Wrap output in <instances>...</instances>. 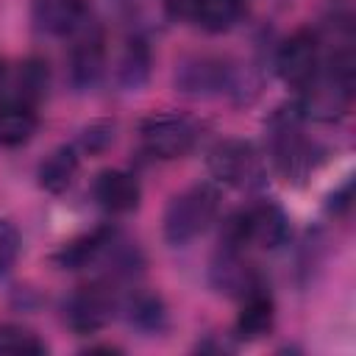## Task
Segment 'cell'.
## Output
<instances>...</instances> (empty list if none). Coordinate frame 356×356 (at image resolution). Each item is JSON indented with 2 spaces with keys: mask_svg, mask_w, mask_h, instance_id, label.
<instances>
[{
  "mask_svg": "<svg viewBox=\"0 0 356 356\" xmlns=\"http://www.w3.org/2000/svg\"><path fill=\"white\" fill-rule=\"evenodd\" d=\"M353 100V58L339 53L328 61L325 70H317L314 78L303 86L300 114L317 122H334L348 114Z\"/></svg>",
  "mask_w": 356,
  "mask_h": 356,
  "instance_id": "obj_1",
  "label": "cell"
},
{
  "mask_svg": "<svg viewBox=\"0 0 356 356\" xmlns=\"http://www.w3.org/2000/svg\"><path fill=\"white\" fill-rule=\"evenodd\" d=\"M220 195L209 184H195L175 195L164 211V239L170 245H186L200 236L217 217Z\"/></svg>",
  "mask_w": 356,
  "mask_h": 356,
  "instance_id": "obj_2",
  "label": "cell"
},
{
  "mask_svg": "<svg viewBox=\"0 0 356 356\" xmlns=\"http://www.w3.org/2000/svg\"><path fill=\"white\" fill-rule=\"evenodd\" d=\"M289 236V220L275 203H259L248 211H239L228 220L222 245L239 248V245H256L261 250H275Z\"/></svg>",
  "mask_w": 356,
  "mask_h": 356,
  "instance_id": "obj_3",
  "label": "cell"
},
{
  "mask_svg": "<svg viewBox=\"0 0 356 356\" xmlns=\"http://www.w3.org/2000/svg\"><path fill=\"white\" fill-rule=\"evenodd\" d=\"M270 142H273V161L284 181L300 184L314 167V147L298 131L295 114H275L270 122Z\"/></svg>",
  "mask_w": 356,
  "mask_h": 356,
  "instance_id": "obj_4",
  "label": "cell"
},
{
  "mask_svg": "<svg viewBox=\"0 0 356 356\" xmlns=\"http://www.w3.org/2000/svg\"><path fill=\"white\" fill-rule=\"evenodd\" d=\"M197 122L186 114H150L139 125L142 145L156 159H178L197 142Z\"/></svg>",
  "mask_w": 356,
  "mask_h": 356,
  "instance_id": "obj_5",
  "label": "cell"
},
{
  "mask_svg": "<svg viewBox=\"0 0 356 356\" xmlns=\"http://www.w3.org/2000/svg\"><path fill=\"white\" fill-rule=\"evenodd\" d=\"M175 86L184 95L209 97V95L236 92L239 89V78L220 58H211V56H189L175 70Z\"/></svg>",
  "mask_w": 356,
  "mask_h": 356,
  "instance_id": "obj_6",
  "label": "cell"
},
{
  "mask_svg": "<svg viewBox=\"0 0 356 356\" xmlns=\"http://www.w3.org/2000/svg\"><path fill=\"white\" fill-rule=\"evenodd\" d=\"M114 309H117V300L111 289L103 284H89L75 289L64 300V320L75 334H95L111 323Z\"/></svg>",
  "mask_w": 356,
  "mask_h": 356,
  "instance_id": "obj_7",
  "label": "cell"
},
{
  "mask_svg": "<svg viewBox=\"0 0 356 356\" xmlns=\"http://www.w3.org/2000/svg\"><path fill=\"white\" fill-rule=\"evenodd\" d=\"M275 70L284 83L303 89L314 72L320 70V50H317V36L312 31H298L292 33L275 53Z\"/></svg>",
  "mask_w": 356,
  "mask_h": 356,
  "instance_id": "obj_8",
  "label": "cell"
},
{
  "mask_svg": "<svg viewBox=\"0 0 356 356\" xmlns=\"http://www.w3.org/2000/svg\"><path fill=\"white\" fill-rule=\"evenodd\" d=\"M209 172L231 186H245L256 175V153L245 139H222L209 150Z\"/></svg>",
  "mask_w": 356,
  "mask_h": 356,
  "instance_id": "obj_9",
  "label": "cell"
},
{
  "mask_svg": "<svg viewBox=\"0 0 356 356\" xmlns=\"http://www.w3.org/2000/svg\"><path fill=\"white\" fill-rule=\"evenodd\" d=\"M31 17L33 25L50 36H78L89 28L86 0H36Z\"/></svg>",
  "mask_w": 356,
  "mask_h": 356,
  "instance_id": "obj_10",
  "label": "cell"
},
{
  "mask_svg": "<svg viewBox=\"0 0 356 356\" xmlns=\"http://www.w3.org/2000/svg\"><path fill=\"white\" fill-rule=\"evenodd\" d=\"M167 6L209 33L231 31L245 14V0H175Z\"/></svg>",
  "mask_w": 356,
  "mask_h": 356,
  "instance_id": "obj_11",
  "label": "cell"
},
{
  "mask_svg": "<svg viewBox=\"0 0 356 356\" xmlns=\"http://www.w3.org/2000/svg\"><path fill=\"white\" fill-rule=\"evenodd\" d=\"M92 195L106 211L128 214L139 206L142 186H139L136 175H131L125 170H103L92 184Z\"/></svg>",
  "mask_w": 356,
  "mask_h": 356,
  "instance_id": "obj_12",
  "label": "cell"
},
{
  "mask_svg": "<svg viewBox=\"0 0 356 356\" xmlns=\"http://www.w3.org/2000/svg\"><path fill=\"white\" fill-rule=\"evenodd\" d=\"M211 284L225 292V295H236L245 298L259 286V275L256 270L239 256V248H222L220 256L211 261Z\"/></svg>",
  "mask_w": 356,
  "mask_h": 356,
  "instance_id": "obj_13",
  "label": "cell"
},
{
  "mask_svg": "<svg viewBox=\"0 0 356 356\" xmlns=\"http://www.w3.org/2000/svg\"><path fill=\"white\" fill-rule=\"evenodd\" d=\"M103 67H106L103 39L97 33L81 31L78 42L72 44V53H70V78H72V83L78 89L97 86V81L103 78Z\"/></svg>",
  "mask_w": 356,
  "mask_h": 356,
  "instance_id": "obj_14",
  "label": "cell"
},
{
  "mask_svg": "<svg viewBox=\"0 0 356 356\" xmlns=\"http://www.w3.org/2000/svg\"><path fill=\"white\" fill-rule=\"evenodd\" d=\"M111 239H114V231L103 225V228H97V231H92V234H83V236L67 242L58 253H53V261H56L61 270H81V267L92 264L97 256H103V253L108 250Z\"/></svg>",
  "mask_w": 356,
  "mask_h": 356,
  "instance_id": "obj_15",
  "label": "cell"
},
{
  "mask_svg": "<svg viewBox=\"0 0 356 356\" xmlns=\"http://www.w3.org/2000/svg\"><path fill=\"white\" fill-rule=\"evenodd\" d=\"M78 153H81V150H78L75 145H61V147H56V150L39 164V186H42L44 192H50V195H61V192L72 184V178H75V172H78V161H81Z\"/></svg>",
  "mask_w": 356,
  "mask_h": 356,
  "instance_id": "obj_16",
  "label": "cell"
},
{
  "mask_svg": "<svg viewBox=\"0 0 356 356\" xmlns=\"http://www.w3.org/2000/svg\"><path fill=\"white\" fill-rule=\"evenodd\" d=\"M122 312H125V320L134 328L147 331V334H156V331H161L167 325L164 300L156 292H147V289H134L122 300Z\"/></svg>",
  "mask_w": 356,
  "mask_h": 356,
  "instance_id": "obj_17",
  "label": "cell"
},
{
  "mask_svg": "<svg viewBox=\"0 0 356 356\" xmlns=\"http://www.w3.org/2000/svg\"><path fill=\"white\" fill-rule=\"evenodd\" d=\"M273 323H275V306L267 292L256 289L242 298V312L236 317V334L242 339H261L264 334H270Z\"/></svg>",
  "mask_w": 356,
  "mask_h": 356,
  "instance_id": "obj_18",
  "label": "cell"
},
{
  "mask_svg": "<svg viewBox=\"0 0 356 356\" xmlns=\"http://www.w3.org/2000/svg\"><path fill=\"white\" fill-rule=\"evenodd\" d=\"M36 111L33 106L25 103H3L0 106V145L3 147H17L25 145L36 134Z\"/></svg>",
  "mask_w": 356,
  "mask_h": 356,
  "instance_id": "obj_19",
  "label": "cell"
},
{
  "mask_svg": "<svg viewBox=\"0 0 356 356\" xmlns=\"http://www.w3.org/2000/svg\"><path fill=\"white\" fill-rule=\"evenodd\" d=\"M150 78V47L145 39H131L120 56V67H117V81L122 89H142Z\"/></svg>",
  "mask_w": 356,
  "mask_h": 356,
  "instance_id": "obj_20",
  "label": "cell"
},
{
  "mask_svg": "<svg viewBox=\"0 0 356 356\" xmlns=\"http://www.w3.org/2000/svg\"><path fill=\"white\" fill-rule=\"evenodd\" d=\"M47 89V64L39 61V58H31L19 67V75H17V95L8 100V103H25V106H33Z\"/></svg>",
  "mask_w": 356,
  "mask_h": 356,
  "instance_id": "obj_21",
  "label": "cell"
},
{
  "mask_svg": "<svg viewBox=\"0 0 356 356\" xmlns=\"http://www.w3.org/2000/svg\"><path fill=\"white\" fill-rule=\"evenodd\" d=\"M47 345L22 325H0V353L3 356H39Z\"/></svg>",
  "mask_w": 356,
  "mask_h": 356,
  "instance_id": "obj_22",
  "label": "cell"
},
{
  "mask_svg": "<svg viewBox=\"0 0 356 356\" xmlns=\"http://www.w3.org/2000/svg\"><path fill=\"white\" fill-rule=\"evenodd\" d=\"M114 142V125L111 122H92L89 128H83L81 139H78V150H86V153H100L106 150L108 145Z\"/></svg>",
  "mask_w": 356,
  "mask_h": 356,
  "instance_id": "obj_23",
  "label": "cell"
},
{
  "mask_svg": "<svg viewBox=\"0 0 356 356\" xmlns=\"http://www.w3.org/2000/svg\"><path fill=\"white\" fill-rule=\"evenodd\" d=\"M17 253H19V234L11 222L0 220V275L17 261Z\"/></svg>",
  "mask_w": 356,
  "mask_h": 356,
  "instance_id": "obj_24",
  "label": "cell"
},
{
  "mask_svg": "<svg viewBox=\"0 0 356 356\" xmlns=\"http://www.w3.org/2000/svg\"><path fill=\"white\" fill-rule=\"evenodd\" d=\"M350 189H353V184H350V181H348V184H345V186H342V189H339V192H334V195H331V197H328V200H331V203H328V206H331V209H334V211H345V209H348V206H350Z\"/></svg>",
  "mask_w": 356,
  "mask_h": 356,
  "instance_id": "obj_25",
  "label": "cell"
},
{
  "mask_svg": "<svg viewBox=\"0 0 356 356\" xmlns=\"http://www.w3.org/2000/svg\"><path fill=\"white\" fill-rule=\"evenodd\" d=\"M3 81H6V70H3V61H0V92H3Z\"/></svg>",
  "mask_w": 356,
  "mask_h": 356,
  "instance_id": "obj_26",
  "label": "cell"
},
{
  "mask_svg": "<svg viewBox=\"0 0 356 356\" xmlns=\"http://www.w3.org/2000/svg\"><path fill=\"white\" fill-rule=\"evenodd\" d=\"M167 3H175V0H167Z\"/></svg>",
  "mask_w": 356,
  "mask_h": 356,
  "instance_id": "obj_27",
  "label": "cell"
}]
</instances>
